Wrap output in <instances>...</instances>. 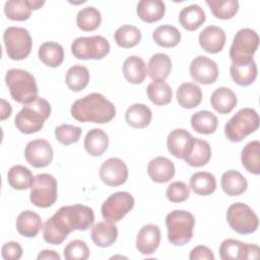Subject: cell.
<instances>
[{
	"label": "cell",
	"instance_id": "cell-1",
	"mask_svg": "<svg viewBox=\"0 0 260 260\" xmlns=\"http://www.w3.org/2000/svg\"><path fill=\"white\" fill-rule=\"evenodd\" d=\"M93 221V210L86 205L62 206L44 223L43 237L49 244L60 245L71 232L86 231Z\"/></svg>",
	"mask_w": 260,
	"mask_h": 260
},
{
	"label": "cell",
	"instance_id": "cell-2",
	"mask_svg": "<svg viewBox=\"0 0 260 260\" xmlns=\"http://www.w3.org/2000/svg\"><path fill=\"white\" fill-rule=\"evenodd\" d=\"M71 116L78 122L104 124L116 116V108L102 93L92 92L76 100L70 109Z\"/></svg>",
	"mask_w": 260,
	"mask_h": 260
},
{
	"label": "cell",
	"instance_id": "cell-3",
	"mask_svg": "<svg viewBox=\"0 0 260 260\" xmlns=\"http://www.w3.org/2000/svg\"><path fill=\"white\" fill-rule=\"evenodd\" d=\"M50 115V103L47 100L38 96L35 101L23 105V108L15 116L14 124L21 133H37L43 128Z\"/></svg>",
	"mask_w": 260,
	"mask_h": 260
},
{
	"label": "cell",
	"instance_id": "cell-4",
	"mask_svg": "<svg viewBox=\"0 0 260 260\" xmlns=\"http://www.w3.org/2000/svg\"><path fill=\"white\" fill-rule=\"evenodd\" d=\"M5 83L11 98L19 104H28L38 98L36 78L26 70L11 68L6 72Z\"/></svg>",
	"mask_w": 260,
	"mask_h": 260
},
{
	"label": "cell",
	"instance_id": "cell-5",
	"mask_svg": "<svg viewBox=\"0 0 260 260\" xmlns=\"http://www.w3.org/2000/svg\"><path fill=\"white\" fill-rule=\"evenodd\" d=\"M168 239L174 246H184L193 237L194 215L186 210H173L166 216Z\"/></svg>",
	"mask_w": 260,
	"mask_h": 260
},
{
	"label": "cell",
	"instance_id": "cell-6",
	"mask_svg": "<svg viewBox=\"0 0 260 260\" xmlns=\"http://www.w3.org/2000/svg\"><path fill=\"white\" fill-rule=\"evenodd\" d=\"M259 127V116L254 109L238 111L224 125V135L232 142H240Z\"/></svg>",
	"mask_w": 260,
	"mask_h": 260
},
{
	"label": "cell",
	"instance_id": "cell-7",
	"mask_svg": "<svg viewBox=\"0 0 260 260\" xmlns=\"http://www.w3.org/2000/svg\"><path fill=\"white\" fill-rule=\"evenodd\" d=\"M7 56L12 60H23L31 51L32 40L28 30L20 26H9L3 32Z\"/></svg>",
	"mask_w": 260,
	"mask_h": 260
},
{
	"label": "cell",
	"instance_id": "cell-8",
	"mask_svg": "<svg viewBox=\"0 0 260 260\" xmlns=\"http://www.w3.org/2000/svg\"><path fill=\"white\" fill-rule=\"evenodd\" d=\"M226 221L233 231L240 235H249L257 231L259 219L253 209L241 202L230 205L226 211Z\"/></svg>",
	"mask_w": 260,
	"mask_h": 260
},
{
	"label": "cell",
	"instance_id": "cell-9",
	"mask_svg": "<svg viewBox=\"0 0 260 260\" xmlns=\"http://www.w3.org/2000/svg\"><path fill=\"white\" fill-rule=\"evenodd\" d=\"M57 180L50 174H39L34 177L30 186L29 200L30 202L41 208L52 206L58 197Z\"/></svg>",
	"mask_w": 260,
	"mask_h": 260
},
{
	"label": "cell",
	"instance_id": "cell-10",
	"mask_svg": "<svg viewBox=\"0 0 260 260\" xmlns=\"http://www.w3.org/2000/svg\"><path fill=\"white\" fill-rule=\"evenodd\" d=\"M71 52L77 59L101 60L109 54L110 44L102 36L80 37L72 42Z\"/></svg>",
	"mask_w": 260,
	"mask_h": 260
},
{
	"label": "cell",
	"instance_id": "cell-11",
	"mask_svg": "<svg viewBox=\"0 0 260 260\" xmlns=\"http://www.w3.org/2000/svg\"><path fill=\"white\" fill-rule=\"evenodd\" d=\"M259 37L254 29L242 28L234 37L230 49L232 63H243L253 60V55L258 49Z\"/></svg>",
	"mask_w": 260,
	"mask_h": 260
},
{
	"label": "cell",
	"instance_id": "cell-12",
	"mask_svg": "<svg viewBox=\"0 0 260 260\" xmlns=\"http://www.w3.org/2000/svg\"><path fill=\"white\" fill-rule=\"evenodd\" d=\"M134 206V198L129 192L120 191L110 195L103 203L101 211L104 219L111 222L120 221Z\"/></svg>",
	"mask_w": 260,
	"mask_h": 260
},
{
	"label": "cell",
	"instance_id": "cell-13",
	"mask_svg": "<svg viewBox=\"0 0 260 260\" xmlns=\"http://www.w3.org/2000/svg\"><path fill=\"white\" fill-rule=\"evenodd\" d=\"M54 151L51 144L45 139H34L24 148V157L34 168H45L53 159Z\"/></svg>",
	"mask_w": 260,
	"mask_h": 260
},
{
	"label": "cell",
	"instance_id": "cell-14",
	"mask_svg": "<svg viewBox=\"0 0 260 260\" xmlns=\"http://www.w3.org/2000/svg\"><path fill=\"white\" fill-rule=\"evenodd\" d=\"M100 178L106 185L111 187L123 185L128 179V168L121 158L110 157L102 164Z\"/></svg>",
	"mask_w": 260,
	"mask_h": 260
},
{
	"label": "cell",
	"instance_id": "cell-15",
	"mask_svg": "<svg viewBox=\"0 0 260 260\" xmlns=\"http://www.w3.org/2000/svg\"><path fill=\"white\" fill-rule=\"evenodd\" d=\"M190 75L195 82L211 84L218 77L217 64L206 56H197L190 63Z\"/></svg>",
	"mask_w": 260,
	"mask_h": 260
},
{
	"label": "cell",
	"instance_id": "cell-16",
	"mask_svg": "<svg viewBox=\"0 0 260 260\" xmlns=\"http://www.w3.org/2000/svg\"><path fill=\"white\" fill-rule=\"evenodd\" d=\"M194 137L185 129H174L167 138L169 152L177 158L184 159L190 152Z\"/></svg>",
	"mask_w": 260,
	"mask_h": 260
},
{
	"label": "cell",
	"instance_id": "cell-17",
	"mask_svg": "<svg viewBox=\"0 0 260 260\" xmlns=\"http://www.w3.org/2000/svg\"><path fill=\"white\" fill-rule=\"evenodd\" d=\"M45 4L40 0H9L4 4V13L7 18L24 21L30 17L31 10H38Z\"/></svg>",
	"mask_w": 260,
	"mask_h": 260
},
{
	"label": "cell",
	"instance_id": "cell-18",
	"mask_svg": "<svg viewBox=\"0 0 260 260\" xmlns=\"http://www.w3.org/2000/svg\"><path fill=\"white\" fill-rule=\"evenodd\" d=\"M225 32L216 25L206 26L198 37L200 47L207 53L216 54L220 52L225 45Z\"/></svg>",
	"mask_w": 260,
	"mask_h": 260
},
{
	"label": "cell",
	"instance_id": "cell-19",
	"mask_svg": "<svg viewBox=\"0 0 260 260\" xmlns=\"http://www.w3.org/2000/svg\"><path fill=\"white\" fill-rule=\"evenodd\" d=\"M160 243V230L156 224H145L137 234L136 248L143 255H151Z\"/></svg>",
	"mask_w": 260,
	"mask_h": 260
},
{
	"label": "cell",
	"instance_id": "cell-20",
	"mask_svg": "<svg viewBox=\"0 0 260 260\" xmlns=\"http://www.w3.org/2000/svg\"><path fill=\"white\" fill-rule=\"evenodd\" d=\"M147 173L153 182L167 183L175 176V165L166 156H156L148 162Z\"/></svg>",
	"mask_w": 260,
	"mask_h": 260
},
{
	"label": "cell",
	"instance_id": "cell-21",
	"mask_svg": "<svg viewBox=\"0 0 260 260\" xmlns=\"http://www.w3.org/2000/svg\"><path fill=\"white\" fill-rule=\"evenodd\" d=\"M90 237L92 242L102 248L110 247L118 238V229L114 222L104 220L99 221L91 228Z\"/></svg>",
	"mask_w": 260,
	"mask_h": 260
},
{
	"label": "cell",
	"instance_id": "cell-22",
	"mask_svg": "<svg viewBox=\"0 0 260 260\" xmlns=\"http://www.w3.org/2000/svg\"><path fill=\"white\" fill-rule=\"evenodd\" d=\"M42 228L43 222L41 216L31 210L20 212L16 218V230L25 238L36 237Z\"/></svg>",
	"mask_w": 260,
	"mask_h": 260
},
{
	"label": "cell",
	"instance_id": "cell-23",
	"mask_svg": "<svg viewBox=\"0 0 260 260\" xmlns=\"http://www.w3.org/2000/svg\"><path fill=\"white\" fill-rule=\"evenodd\" d=\"M172 70L171 58L164 53L152 55L147 64V73L153 81H165Z\"/></svg>",
	"mask_w": 260,
	"mask_h": 260
},
{
	"label": "cell",
	"instance_id": "cell-24",
	"mask_svg": "<svg viewBox=\"0 0 260 260\" xmlns=\"http://www.w3.org/2000/svg\"><path fill=\"white\" fill-rule=\"evenodd\" d=\"M136 12L141 20L152 23L164 17L166 4L161 0H141L137 3Z\"/></svg>",
	"mask_w": 260,
	"mask_h": 260
},
{
	"label": "cell",
	"instance_id": "cell-25",
	"mask_svg": "<svg viewBox=\"0 0 260 260\" xmlns=\"http://www.w3.org/2000/svg\"><path fill=\"white\" fill-rule=\"evenodd\" d=\"M232 79L241 86L252 84L257 77V65L253 60L243 63H232L230 67Z\"/></svg>",
	"mask_w": 260,
	"mask_h": 260
},
{
	"label": "cell",
	"instance_id": "cell-26",
	"mask_svg": "<svg viewBox=\"0 0 260 260\" xmlns=\"http://www.w3.org/2000/svg\"><path fill=\"white\" fill-rule=\"evenodd\" d=\"M212 108L219 114H229L237 105V95L229 87H217L210 96Z\"/></svg>",
	"mask_w": 260,
	"mask_h": 260
},
{
	"label": "cell",
	"instance_id": "cell-27",
	"mask_svg": "<svg viewBox=\"0 0 260 260\" xmlns=\"http://www.w3.org/2000/svg\"><path fill=\"white\" fill-rule=\"evenodd\" d=\"M179 105L185 109H194L202 101L201 88L193 82L182 83L176 92Z\"/></svg>",
	"mask_w": 260,
	"mask_h": 260
},
{
	"label": "cell",
	"instance_id": "cell-28",
	"mask_svg": "<svg viewBox=\"0 0 260 260\" xmlns=\"http://www.w3.org/2000/svg\"><path fill=\"white\" fill-rule=\"evenodd\" d=\"M83 145L88 154L92 156L102 155L109 146L108 134L102 129L93 128L86 133Z\"/></svg>",
	"mask_w": 260,
	"mask_h": 260
},
{
	"label": "cell",
	"instance_id": "cell-29",
	"mask_svg": "<svg viewBox=\"0 0 260 260\" xmlns=\"http://www.w3.org/2000/svg\"><path fill=\"white\" fill-rule=\"evenodd\" d=\"M204 10L197 4H191L184 7L179 13L180 24L187 30L193 31L199 28L205 21Z\"/></svg>",
	"mask_w": 260,
	"mask_h": 260
},
{
	"label": "cell",
	"instance_id": "cell-30",
	"mask_svg": "<svg viewBox=\"0 0 260 260\" xmlns=\"http://www.w3.org/2000/svg\"><path fill=\"white\" fill-rule=\"evenodd\" d=\"M123 74L130 83L139 84L143 82L147 75L145 62L135 55L128 57L123 63Z\"/></svg>",
	"mask_w": 260,
	"mask_h": 260
},
{
	"label": "cell",
	"instance_id": "cell-31",
	"mask_svg": "<svg viewBox=\"0 0 260 260\" xmlns=\"http://www.w3.org/2000/svg\"><path fill=\"white\" fill-rule=\"evenodd\" d=\"M220 185L223 192L229 196H239L243 194L248 187L246 178L235 170H230L222 174Z\"/></svg>",
	"mask_w": 260,
	"mask_h": 260
},
{
	"label": "cell",
	"instance_id": "cell-32",
	"mask_svg": "<svg viewBox=\"0 0 260 260\" xmlns=\"http://www.w3.org/2000/svg\"><path fill=\"white\" fill-rule=\"evenodd\" d=\"M151 110L144 104H133L125 113V120L127 124L137 129L147 127L151 122Z\"/></svg>",
	"mask_w": 260,
	"mask_h": 260
},
{
	"label": "cell",
	"instance_id": "cell-33",
	"mask_svg": "<svg viewBox=\"0 0 260 260\" xmlns=\"http://www.w3.org/2000/svg\"><path fill=\"white\" fill-rule=\"evenodd\" d=\"M211 157V147L206 140L194 138L189 154L184 158L187 165L195 168L205 166Z\"/></svg>",
	"mask_w": 260,
	"mask_h": 260
},
{
	"label": "cell",
	"instance_id": "cell-34",
	"mask_svg": "<svg viewBox=\"0 0 260 260\" xmlns=\"http://www.w3.org/2000/svg\"><path fill=\"white\" fill-rule=\"evenodd\" d=\"M39 59L49 67H58L64 60L63 47L56 42L43 43L38 51Z\"/></svg>",
	"mask_w": 260,
	"mask_h": 260
},
{
	"label": "cell",
	"instance_id": "cell-35",
	"mask_svg": "<svg viewBox=\"0 0 260 260\" xmlns=\"http://www.w3.org/2000/svg\"><path fill=\"white\" fill-rule=\"evenodd\" d=\"M190 188L197 195H210L216 189L215 177L208 172H197L190 178Z\"/></svg>",
	"mask_w": 260,
	"mask_h": 260
},
{
	"label": "cell",
	"instance_id": "cell-36",
	"mask_svg": "<svg viewBox=\"0 0 260 260\" xmlns=\"http://www.w3.org/2000/svg\"><path fill=\"white\" fill-rule=\"evenodd\" d=\"M7 181L11 188L15 190H26L30 188L34 176L29 169L21 165H15L7 173Z\"/></svg>",
	"mask_w": 260,
	"mask_h": 260
},
{
	"label": "cell",
	"instance_id": "cell-37",
	"mask_svg": "<svg viewBox=\"0 0 260 260\" xmlns=\"http://www.w3.org/2000/svg\"><path fill=\"white\" fill-rule=\"evenodd\" d=\"M218 125L217 117L209 111H199L192 115L191 126L200 134H212Z\"/></svg>",
	"mask_w": 260,
	"mask_h": 260
},
{
	"label": "cell",
	"instance_id": "cell-38",
	"mask_svg": "<svg viewBox=\"0 0 260 260\" xmlns=\"http://www.w3.org/2000/svg\"><path fill=\"white\" fill-rule=\"evenodd\" d=\"M259 152H260V142L258 140H253L247 143L242 149L241 161L243 167L251 174L259 175Z\"/></svg>",
	"mask_w": 260,
	"mask_h": 260
},
{
	"label": "cell",
	"instance_id": "cell-39",
	"mask_svg": "<svg viewBox=\"0 0 260 260\" xmlns=\"http://www.w3.org/2000/svg\"><path fill=\"white\" fill-rule=\"evenodd\" d=\"M152 39L155 44L164 48L176 47L181 41V32L179 29L170 24L157 26L152 32Z\"/></svg>",
	"mask_w": 260,
	"mask_h": 260
},
{
	"label": "cell",
	"instance_id": "cell-40",
	"mask_svg": "<svg viewBox=\"0 0 260 260\" xmlns=\"http://www.w3.org/2000/svg\"><path fill=\"white\" fill-rule=\"evenodd\" d=\"M89 81V72L82 65L71 66L65 76V82L68 88L72 91H80L86 87Z\"/></svg>",
	"mask_w": 260,
	"mask_h": 260
},
{
	"label": "cell",
	"instance_id": "cell-41",
	"mask_svg": "<svg viewBox=\"0 0 260 260\" xmlns=\"http://www.w3.org/2000/svg\"><path fill=\"white\" fill-rule=\"evenodd\" d=\"M101 22V12L93 6H86L80 9L76 15V24L81 30L84 31H92L96 29Z\"/></svg>",
	"mask_w": 260,
	"mask_h": 260
},
{
	"label": "cell",
	"instance_id": "cell-42",
	"mask_svg": "<svg viewBox=\"0 0 260 260\" xmlns=\"http://www.w3.org/2000/svg\"><path fill=\"white\" fill-rule=\"evenodd\" d=\"M147 96L154 105L166 106L173 99V90L165 81H152L147 86Z\"/></svg>",
	"mask_w": 260,
	"mask_h": 260
},
{
	"label": "cell",
	"instance_id": "cell-43",
	"mask_svg": "<svg viewBox=\"0 0 260 260\" xmlns=\"http://www.w3.org/2000/svg\"><path fill=\"white\" fill-rule=\"evenodd\" d=\"M114 39L121 48H133L141 41V31L134 25L125 24L117 28Z\"/></svg>",
	"mask_w": 260,
	"mask_h": 260
},
{
	"label": "cell",
	"instance_id": "cell-44",
	"mask_svg": "<svg viewBox=\"0 0 260 260\" xmlns=\"http://www.w3.org/2000/svg\"><path fill=\"white\" fill-rule=\"evenodd\" d=\"M211 13L218 19H231L239 10V2L237 0H207Z\"/></svg>",
	"mask_w": 260,
	"mask_h": 260
},
{
	"label": "cell",
	"instance_id": "cell-45",
	"mask_svg": "<svg viewBox=\"0 0 260 260\" xmlns=\"http://www.w3.org/2000/svg\"><path fill=\"white\" fill-rule=\"evenodd\" d=\"M245 243L235 239H226L219 246V256L222 260H242Z\"/></svg>",
	"mask_w": 260,
	"mask_h": 260
},
{
	"label": "cell",
	"instance_id": "cell-46",
	"mask_svg": "<svg viewBox=\"0 0 260 260\" xmlns=\"http://www.w3.org/2000/svg\"><path fill=\"white\" fill-rule=\"evenodd\" d=\"M81 133V128L70 124H62L55 129L56 139L64 145H69L77 142L80 138Z\"/></svg>",
	"mask_w": 260,
	"mask_h": 260
},
{
	"label": "cell",
	"instance_id": "cell-47",
	"mask_svg": "<svg viewBox=\"0 0 260 260\" xmlns=\"http://www.w3.org/2000/svg\"><path fill=\"white\" fill-rule=\"evenodd\" d=\"M64 257L66 260H85L89 257V249L82 240H73L64 248Z\"/></svg>",
	"mask_w": 260,
	"mask_h": 260
},
{
	"label": "cell",
	"instance_id": "cell-48",
	"mask_svg": "<svg viewBox=\"0 0 260 260\" xmlns=\"http://www.w3.org/2000/svg\"><path fill=\"white\" fill-rule=\"evenodd\" d=\"M167 198L173 203H181L190 196L189 187L182 181H175L167 188Z\"/></svg>",
	"mask_w": 260,
	"mask_h": 260
},
{
	"label": "cell",
	"instance_id": "cell-49",
	"mask_svg": "<svg viewBox=\"0 0 260 260\" xmlns=\"http://www.w3.org/2000/svg\"><path fill=\"white\" fill-rule=\"evenodd\" d=\"M22 252L21 246L14 241L5 243L1 249L2 257L5 260H18L22 256Z\"/></svg>",
	"mask_w": 260,
	"mask_h": 260
},
{
	"label": "cell",
	"instance_id": "cell-50",
	"mask_svg": "<svg viewBox=\"0 0 260 260\" xmlns=\"http://www.w3.org/2000/svg\"><path fill=\"white\" fill-rule=\"evenodd\" d=\"M189 259L190 260H214V255L208 247L199 245L191 250Z\"/></svg>",
	"mask_w": 260,
	"mask_h": 260
},
{
	"label": "cell",
	"instance_id": "cell-51",
	"mask_svg": "<svg viewBox=\"0 0 260 260\" xmlns=\"http://www.w3.org/2000/svg\"><path fill=\"white\" fill-rule=\"evenodd\" d=\"M260 257V249L254 244H245L244 251L242 255V260L244 259H257Z\"/></svg>",
	"mask_w": 260,
	"mask_h": 260
},
{
	"label": "cell",
	"instance_id": "cell-52",
	"mask_svg": "<svg viewBox=\"0 0 260 260\" xmlns=\"http://www.w3.org/2000/svg\"><path fill=\"white\" fill-rule=\"evenodd\" d=\"M38 260H60V255L53 250H43L39 253V255L37 256Z\"/></svg>",
	"mask_w": 260,
	"mask_h": 260
},
{
	"label": "cell",
	"instance_id": "cell-53",
	"mask_svg": "<svg viewBox=\"0 0 260 260\" xmlns=\"http://www.w3.org/2000/svg\"><path fill=\"white\" fill-rule=\"evenodd\" d=\"M0 106H1V112H0V120L3 121L5 119H7L8 117H10L11 115V112H12V109H11V106L9 103H7L5 100L1 99L0 101Z\"/></svg>",
	"mask_w": 260,
	"mask_h": 260
}]
</instances>
